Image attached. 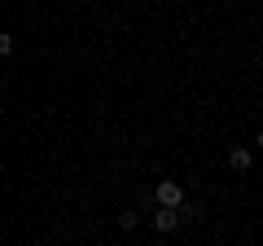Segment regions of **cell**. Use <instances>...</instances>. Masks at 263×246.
I'll return each instance as SVG.
<instances>
[{"label": "cell", "instance_id": "cell-1", "mask_svg": "<svg viewBox=\"0 0 263 246\" xmlns=\"http://www.w3.org/2000/svg\"><path fill=\"white\" fill-rule=\"evenodd\" d=\"M154 202H158V207H180V202H184V189H180L176 180H162L158 189H154Z\"/></svg>", "mask_w": 263, "mask_h": 246}, {"label": "cell", "instance_id": "cell-2", "mask_svg": "<svg viewBox=\"0 0 263 246\" xmlns=\"http://www.w3.org/2000/svg\"><path fill=\"white\" fill-rule=\"evenodd\" d=\"M154 229H158V233H176L180 229V211L176 207H158L154 211Z\"/></svg>", "mask_w": 263, "mask_h": 246}, {"label": "cell", "instance_id": "cell-3", "mask_svg": "<svg viewBox=\"0 0 263 246\" xmlns=\"http://www.w3.org/2000/svg\"><path fill=\"white\" fill-rule=\"evenodd\" d=\"M228 163H233V171H250V150H246V145H237V150L228 154Z\"/></svg>", "mask_w": 263, "mask_h": 246}, {"label": "cell", "instance_id": "cell-4", "mask_svg": "<svg viewBox=\"0 0 263 246\" xmlns=\"http://www.w3.org/2000/svg\"><path fill=\"white\" fill-rule=\"evenodd\" d=\"M136 224H141V216H136V211H119V229H136Z\"/></svg>", "mask_w": 263, "mask_h": 246}, {"label": "cell", "instance_id": "cell-5", "mask_svg": "<svg viewBox=\"0 0 263 246\" xmlns=\"http://www.w3.org/2000/svg\"><path fill=\"white\" fill-rule=\"evenodd\" d=\"M13 53V36H9V31H0V57H9Z\"/></svg>", "mask_w": 263, "mask_h": 246}, {"label": "cell", "instance_id": "cell-6", "mask_svg": "<svg viewBox=\"0 0 263 246\" xmlns=\"http://www.w3.org/2000/svg\"><path fill=\"white\" fill-rule=\"evenodd\" d=\"M0 84H5V79H0Z\"/></svg>", "mask_w": 263, "mask_h": 246}]
</instances>
